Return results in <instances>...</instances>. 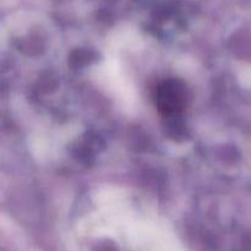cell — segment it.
<instances>
[{"mask_svg":"<svg viewBox=\"0 0 251 251\" xmlns=\"http://www.w3.org/2000/svg\"><path fill=\"white\" fill-rule=\"evenodd\" d=\"M181 93L178 91L176 86L166 85L161 88L159 100H161V108L164 112H174L176 108L181 105Z\"/></svg>","mask_w":251,"mask_h":251,"instance_id":"1","label":"cell"}]
</instances>
